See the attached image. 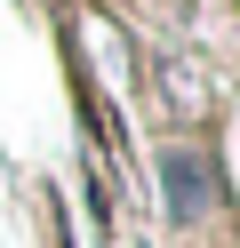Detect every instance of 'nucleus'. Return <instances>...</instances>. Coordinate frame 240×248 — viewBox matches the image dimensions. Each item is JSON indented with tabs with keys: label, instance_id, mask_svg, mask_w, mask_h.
<instances>
[{
	"label": "nucleus",
	"instance_id": "1",
	"mask_svg": "<svg viewBox=\"0 0 240 248\" xmlns=\"http://www.w3.org/2000/svg\"><path fill=\"white\" fill-rule=\"evenodd\" d=\"M160 192H168V216H176V224H200V216L216 208V176H208V160L192 144H168V152H160Z\"/></svg>",
	"mask_w": 240,
	"mask_h": 248
}]
</instances>
